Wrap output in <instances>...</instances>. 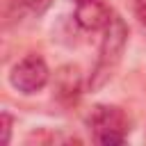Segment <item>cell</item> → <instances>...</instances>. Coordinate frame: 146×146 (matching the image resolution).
Segmentation results:
<instances>
[{
  "mask_svg": "<svg viewBox=\"0 0 146 146\" xmlns=\"http://www.w3.org/2000/svg\"><path fill=\"white\" fill-rule=\"evenodd\" d=\"M128 36H130V32H128L125 21L119 14H112L110 23L103 30V41H100V48H98L96 64H94L91 75L87 80L89 91L103 89L116 75V71H119V66L123 62L125 48H128Z\"/></svg>",
  "mask_w": 146,
  "mask_h": 146,
  "instance_id": "1",
  "label": "cell"
},
{
  "mask_svg": "<svg viewBox=\"0 0 146 146\" xmlns=\"http://www.w3.org/2000/svg\"><path fill=\"white\" fill-rule=\"evenodd\" d=\"M87 125L91 130V139L100 146H119L125 141L130 130V119L119 105H94Z\"/></svg>",
  "mask_w": 146,
  "mask_h": 146,
  "instance_id": "2",
  "label": "cell"
},
{
  "mask_svg": "<svg viewBox=\"0 0 146 146\" xmlns=\"http://www.w3.org/2000/svg\"><path fill=\"white\" fill-rule=\"evenodd\" d=\"M7 78H9V84L14 91H18L23 96H34L41 89H46V84L50 82V68L41 55L30 52L9 68Z\"/></svg>",
  "mask_w": 146,
  "mask_h": 146,
  "instance_id": "3",
  "label": "cell"
},
{
  "mask_svg": "<svg viewBox=\"0 0 146 146\" xmlns=\"http://www.w3.org/2000/svg\"><path fill=\"white\" fill-rule=\"evenodd\" d=\"M52 89H55V98L62 105H75L78 98L82 96L84 89V78L78 64H64L55 71V80H52Z\"/></svg>",
  "mask_w": 146,
  "mask_h": 146,
  "instance_id": "4",
  "label": "cell"
},
{
  "mask_svg": "<svg viewBox=\"0 0 146 146\" xmlns=\"http://www.w3.org/2000/svg\"><path fill=\"white\" fill-rule=\"evenodd\" d=\"M73 18L82 30H105L112 18V11L103 0H84L75 5Z\"/></svg>",
  "mask_w": 146,
  "mask_h": 146,
  "instance_id": "5",
  "label": "cell"
},
{
  "mask_svg": "<svg viewBox=\"0 0 146 146\" xmlns=\"http://www.w3.org/2000/svg\"><path fill=\"white\" fill-rule=\"evenodd\" d=\"M21 5H23L27 11H32V14L41 16V14H46V11L50 9L52 0H21Z\"/></svg>",
  "mask_w": 146,
  "mask_h": 146,
  "instance_id": "6",
  "label": "cell"
},
{
  "mask_svg": "<svg viewBox=\"0 0 146 146\" xmlns=\"http://www.w3.org/2000/svg\"><path fill=\"white\" fill-rule=\"evenodd\" d=\"M0 128H2V144H9L11 141V128H14V116L9 112L0 114Z\"/></svg>",
  "mask_w": 146,
  "mask_h": 146,
  "instance_id": "7",
  "label": "cell"
},
{
  "mask_svg": "<svg viewBox=\"0 0 146 146\" xmlns=\"http://www.w3.org/2000/svg\"><path fill=\"white\" fill-rule=\"evenodd\" d=\"M135 14H137L139 23L146 27V0H135Z\"/></svg>",
  "mask_w": 146,
  "mask_h": 146,
  "instance_id": "8",
  "label": "cell"
},
{
  "mask_svg": "<svg viewBox=\"0 0 146 146\" xmlns=\"http://www.w3.org/2000/svg\"><path fill=\"white\" fill-rule=\"evenodd\" d=\"M73 2H75V5H78V2H84V0H73Z\"/></svg>",
  "mask_w": 146,
  "mask_h": 146,
  "instance_id": "9",
  "label": "cell"
}]
</instances>
